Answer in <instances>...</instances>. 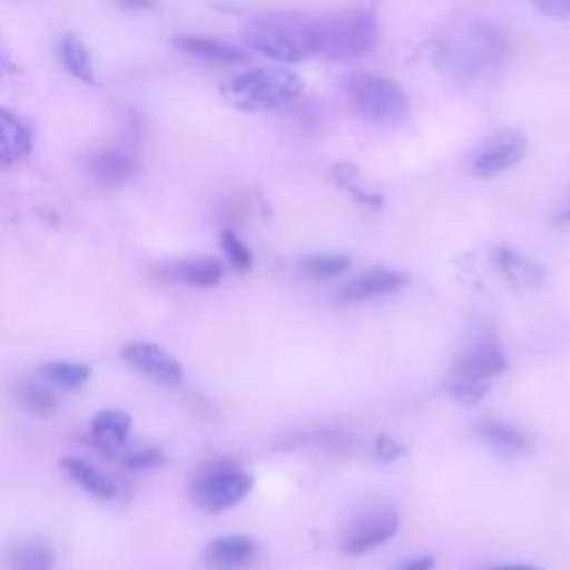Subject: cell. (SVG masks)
<instances>
[{
	"label": "cell",
	"mask_w": 570,
	"mask_h": 570,
	"mask_svg": "<svg viewBox=\"0 0 570 570\" xmlns=\"http://www.w3.org/2000/svg\"><path fill=\"white\" fill-rule=\"evenodd\" d=\"M541 13L552 18H570V0H530Z\"/></svg>",
	"instance_id": "f546056e"
},
{
	"label": "cell",
	"mask_w": 570,
	"mask_h": 570,
	"mask_svg": "<svg viewBox=\"0 0 570 570\" xmlns=\"http://www.w3.org/2000/svg\"><path fill=\"white\" fill-rule=\"evenodd\" d=\"M407 283V276L387 267H372L367 272H361L352 281H347L338 292H336V303L338 305H350L367 298H376L383 294H392L399 287Z\"/></svg>",
	"instance_id": "8fae6325"
},
{
	"label": "cell",
	"mask_w": 570,
	"mask_h": 570,
	"mask_svg": "<svg viewBox=\"0 0 570 570\" xmlns=\"http://www.w3.org/2000/svg\"><path fill=\"white\" fill-rule=\"evenodd\" d=\"M245 42L254 51L281 62H301L314 56L309 18L296 13H265L252 18L245 27Z\"/></svg>",
	"instance_id": "277c9868"
},
{
	"label": "cell",
	"mask_w": 570,
	"mask_h": 570,
	"mask_svg": "<svg viewBox=\"0 0 570 570\" xmlns=\"http://www.w3.org/2000/svg\"><path fill=\"white\" fill-rule=\"evenodd\" d=\"M314 56L356 60L367 56L379 40V24L370 9L352 7L325 16H309Z\"/></svg>",
	"instance_id": "7a4b0ae2"
},
{
	"label": "cell",
	"mask_w": 570,
	"mask_h": 570,
	"mask_svg": "<svg viewBox=\"0 0 570 570\" xmlns=\"http://www.w3.org/2000/svg\"><path fill=\"white\" fill-rule=\"evenodd\" d=\"M505 367H508V361L499 343L494 341V336L490 332H481V334H474L472 341L459 352L452 365V372L470 379L490 381L492 376L501 374Z\"/></svg>",
	"instance_id": "9c48e42d"
},
{
	"label": "cell",
	"mask_w": 570,
	"mask_h": 570,
	"mask_svg": "<svg viewBox=\"0 0 570 570\" xmlns=\"http://www.w3.org/2000/svg\"><path fill=\"white\" fill-rule=\"evenodd\" d=\"M209 4L218 11H225V13H240L243 11V4H238L236 0H209Z\"/></svg>",
	"instance_id": "1f68e13d"
},
{
	"label": "cell",
	"mask_w": 570,
	"mask_h": 570,
	"mask_svg": "<svg viewBox=\"0 0 570 570\" xmlns=\"http://www.w3.org/2000/svg\"><path fill=\"white\" fill-rule=\"evenodd\" d=\"M176 278L194 287H214L223 278V265L212 256H196L174 265Z\"/></svg>",
	"instance_id": "d6986e66"
},
{
	"label": "cell",
	"mask_w": 570,
	"mask_h": 570,
	"mask_svg": "<svg viewBox=\"0 0 570 570\" xmlns=\"http://www.w3.org/2000/svg\"><path fill=\"white\" fill-rule=\"evenodd\" d=\"M528 151V136L519 129H503L490 136L472 160V169L481 178H492L514 167Z\"/></svg>",
	"instance_id": "52a82bcc"
},
{
	"label": "cell",
	"mask_w": 570,
	"mask_h": 570,
	"mask_svg": "<svg viewBox=\"0 0 570 570\" xmlns=\"http://www.w3.org/2000/svg\"><path fill=\"white\" fill-rule=\"evenodd\" d=\"M42 376L60 387H80L89 379V367L71 361H51L45 363Z\"/></svg>",
	"instance_id": "d4e9b609"
},
{
	"label": "cell",
	"mask_w": 570,
	"mask_h": 570,
	"mask_svg": "<svg viewBox=\"0 0 570 570\" xmlns=\"http://www.w3.org/2000/svg\"><path fill=\"white\" fill-rule=\"evenodd\" d=\"M122 358L142 376L158 385H176L183 379V370L174 356L154 343H129L122 350Z\"/></svg>",
	"instance_id": "30bf717a"
},
{
	"label": "cell",
	"mask_w": 570,
	"mask_h": 570,
	"mask_svg": "<svg viewBox=\"0 0 570 570\" xmlns=\"http://www.w3.org/2000/svg\"><path fill=\"white\" fill-rule=\"evenodd\" d=\"M60 56H62V65L67 67V71L73 78H78L85 85H98L91 51L87 49V45L82 42V38L78 33H67L62 38Z\"/></svg>",
	"instance_id": "e0dca14e"
},
{
	"label": "cell",
	"mask_w": 570,
	"mask_h": 570,
	"mask_svg": "<svg viewBox=\"0 0 570 570\" xmlns=\"http://www.w3.org/2000/svg\"><path fill=\"white\" fill-rule=\"evenodd\" d=\"M163 463V452L151 448V450H140V452H134L125 459V465L131 468V470H147V468H156Z\"/></svg>",
	"instance_id": "f1b7e54d"
},
{
	"label": "cell",
	"mask_w": 570,
	"mask_h": 570,
	"mask_svg": "<svg viewBox=\"0 0 570 570\" xmlns=\"http://www.w3.org/2000/svg\"><path fill=\"white\" fill-rule=\"evenodd\" d=\"M7 568L9 570H51L53 552L49 546L40 541L18 543L7 552Z\"/></svg>",
	"instance_id": "44dd1931"
},
{
	"label": "cell",
	"mask_w": 570,
	"mask_h": 570,
	"mask_svg": "<svg viewBox=\"0 0 570 570\" xmlns=\"http://www.w3.org/2000/svg\"><path fill=\"white\" fill-rule=\"evenodd\" d=\"M374 448H376L379 461H383V463H390V461L403 456V452H405V448L394 436H390V434H379Z\"/></svg>",
	"instance_id": "83f0119b"
},
{
	"label": "cell",
	"mask_w": 570,
	"mask_h": 570,
	"mask_svg": "<svg viewBox=\"0 0 570 570\" xmlns=\"http://www.w3.org/2000/svg\"><path fill=\"white\" fill-rule=\"evenodd\" d=\"M60 465H62V470H65L80 488H85L89 494H94V497H98V499H109V497H114V485H111V481H109L102 472H98L91 463H87V461H82V459H76V456H67V459L60 461Z\"/></svg>",
	"instance_id": "ffe728a7"
},
{
	"label": "cell",
	"mask_w": 570,
	"mask_h": 570,
	"mask_svg": "<svg viewBox=\"0 0 570 570\" xmlns=\"http://www.w3.org/2000/svg\"><path fill=\"white\" fill-rule=\"evenodd\" d=\"M87 171L102 185H118L131 180L140 171V163L125 149L102 147L87 156Z\"/></svg>",
	"instance_id": "7c38bea8"
},
{
	"label": "cell",
	"mask_w": 570,
	"mask_h": 570,
	"mask_svg": "<svg viewBox=\"0 0 570 570\" xmlns=\"http://www.w3.org/2000/svg\"><path fill=\"white\" fill-rule=\"evenodd\" d=\"M497 261H499V267L505 274V278L519 287H534L543 281L541 265L514 254L512 249H499Z\"/></svg>",
	"instance_id": "7402d4cb"
},
{
	"label": "cell",
	"mask_w": 570,
	"mask_h": 570,
	"mask_svg": "<svg viewBox=\"0 0 570 570\" xmlns=\"http://www.w3.org/2000/svg\"><path fill=\"white\" fill-rule=\"evenodd\" d=\"M492 570H541V568L525 566V563H512V566H499V568H492Z\"/></svg>",
	"instance_id": "e575fe53"
},
{
	"label": "cell",
	"mask_w": 570,
	"mask_h": 570,
	"mask_svg": "<svg viewBox=\"0 0 570 570\" xmlns=\"http://www.w3.org/2000/svg\"><path fill=\"white\" fill-rule=\"evenodd\" d=\"M256 541L245 534H227L209 541L205 548V561L218 570H238L252 563L256 557Z\"/></svg>",
	"instance_id": "4fadbf2b"
},
{
	"label": "cell",
	"mask_w": 570,
	"mask_h": 570,
	"mask_svg": "<svg viewBox=\"0 0 570 570\" xmlns=\"http://www.w3.org/2000/svg\"><path fill=\"white\" fill-rule=\"evenodd\" d=\"M20 401H22L24 407H29L36 414H47V412H51L56 407L53 394L47 387L36 385V383L20 385Z\"/></svg>",
	"instance_id": "4316f807"
},
{
	"label": "cell",
	"mask_w": 570,
	"mask_h": 570,
	"mask_svg": "<svg viewBox=\"0 0 570 570\" xmlns=\"http://www.w3.org/2000/svg\"><path fill=\"white\" fill-rule=\"evenodd\" d=\"M303 78L285 67H263L238 73L220 85L223 96L240 111H272L303 94Z\"/></svg>",
	"instance_id": "3957f363"
},
{
	"label": "cell",
	"mask_w": 570,
	"mask_h": 570,
	"mask_svg": "<svg viewBox=\"0 0 570 570\" xmlns=\"http://www.w3.org/2000/svg\"><path fill=\"white\" fill-rule=\"evenodd\" d=\"M399 530V514L392 508H374L358 514L345 532L343 550L347 554H363L385 541Z\"/></svg>",
	"instance_id": "ba28073f"
},
{
	"label": "cell",
	"mask_w": 570,
	"mask_h": 570,
	"mask_svg": "<svg viewBox=\"0 0 570 570\" xmlns=\"http://www.w3.org/2000/svg\"><path fill=\"white\" fill-rule=\"evenodd\" d=\"M171 42L176 49H180L194 58H200L205 62H212V65H238V62L247 60V56L238 47L223 42V40L205 38V36L178 33L171 38Z\"/></svg>",
	"instance_id": "5bb4252c"
},
{
	"label": "cell",
	"mask_w": 570,
	"mask_h": 570,
	"mask_svg": "<svg viewBox=\"0 0 570 570\" xmlns=\"http://www.w3.org/2000/svg\"><path fill=\"white\" fill-rule=\"evenodd\" d=\"M510 33L485 20H468L434 38V62L459 80H476L503 67Z\"/></svg>",
	"instance_id": "6da1fadb"
},
{
	"label": "cell",
	"mask_w": 570,
	"mask_h": 570,
	"mask_svg": "<svg viewBox=\"0 0 570 570\" xmlns=\"http://www.w3.org/2000/svg\"><path fill=\"white\" fill-rule=\"evenodd\" d=\"M432 568H434L432 557H419V559H410L407 563L399 566L396 570H432Z\"/></svg>",
	"instance_id": "4dcf8cb0"
},
{
	"label": "cell",
	"mask_w": 570,
	"mask_h": 570,
	"mask_svg": "<svg viewBox=\"0 0 570 570\" xmlns=\"http://www.w3.org/2000/svg\"><path fill=\"white\" fill-rule=\"evenodd\" d=\"M296 265L305 276L330 278L343 274L350 267V258L345 254H305Z\"/></svg>",
	"instance_id": "603a6c76"
},
{
	"label": "cell",
	"mask_w": 570,
	"mask_h": 570,
	"mask_svg": "<svg viewBox=\"0 0 570 570\" xmlns=\"http://www.w3.org/2000/svg\"><path fill=\"white\" fill-rule=\"evenodd\" d=\"M252 474L232 459H216L205 463L191 479L189 492L205 512H220L236 505L252 490Z\"/></svg>",
	"instance_id": "8992f818"
},
{
	"label": "cell",
	"mask_w": 570,
	"mask_h": 570,
	"mask_svg": "<svg viewBox=\"0 0 570 570\" xmlns=\"http://www.w3.org/2000/svg\"><path fill=\"white\" fill-rule=\"evenodd\" d=\"M561 218H563V220H570V209H568V212H566Z\"/></svg>",
	"instance_id": "d590c367"
},
{
	"label": "cell",
	"mask_w": 570,
	"mask_h": 570,
	"mask_svg": "<svg viewBox=\"0 0 570 570\" xmlns=\"http://www.w3.org/2000/svg\"><path fill=\"white\" fill-rule=\"evenodd\" d=\"M31 151V131L9 109L0 107V167H11Z\"/></svg>",
	"instance_id": "9a60e30c"
},
{
	"label": "cell",
	"mask_w": 570,
	"mask_h": 570,
	"mask_svg": "<svg viewBox=\"0 0 570 570\" xmlns=\"http://www.w3.org/2000/svg\"><path fill=\"white\" fill-rule=\"evenodd\" d=\"M479 436L499 454H521L528 448V439L523 432H519L517 428L497 421V419H485L476 425Z\"/></svg>",
	"instance_id": "ac0fdd59"
},
{
	"label": "cell",
	"mask_w": 570,
	"mask_h": 570,
	"mask_svg": "<svg viewBox=\"0 0 570 570\" xmlns=\"http://www.w3.org/2000/svg\"><path fill=\"white\" fill-rule=\"evenodd\" d=\"M131 428V419L122 410H102L91 421V441L96 448L111 452L125 443Z\"/></svg>",
	"instance_id": "2e32d148"
},
{
	"label": "cell",
	"mask_w": 570,
	"mask_h": 570,
	"mask_svg": "<svg viewBox=\"0 0 570 570\" xmlns=\"http://www.w3.org/2000/svg\"><path fill=\"white\" fill-rule=\"evenodd\" d=\"M118 4H122L125 9H151L156 0H118Z\"/></svg>",
	"instance_id": "d6a6232c"
},
{
	"label": "cell",
	"mask_w": 570,
	"mask_h": 570,
	"mask_svg": "<svg viewBox=\"0 0 570 570\" xmlns=\"http://www.w3.org/2000/svg\"><path fill=\"white\" fill-rule=\"evenodd\" d=\"M445 392L461 405H474L490 392V381L470 379V376L450 372V376L445 379Z\"/></svg>",
	"instance_id": "cb8c5ba5"
},
{
	"label": "cell",
	"mask_w": 570,
	"mask_h": 570,
	"mask_svg": "<svg viewBox=\"0 0 570 570\" xmlns=\"http://www.w3.org/2000/svg\"><path fill=\"white\" fill-rule=\"evenodd\" d=\"M220 247L225 249L229 263L238 272H249L252 269V252L247 249V245L232 229L220 232Z\"/></svg>",
	"instance_id": "484cf974"
},
{
	"label": "cell",
	"mask_w": 570,
	"mask_h": 570,
	"mask_svg": "<svg viewBox=\"0 0 570 570\" xmlns=\"http://www.w3.org/2000/svg\"><path fill=\"white\" fill-rule=\"evenodd\" d=\"M16 67H13V62H11V58H9V53L2 49V45H0V73L2 71H13Z\"/></svg>",
	"instance_id": "836d02e7"
},
{
	"label": "cell",
	"mask_w": 570,
	"mask_h": 570,
	"mask_svg": "<svg viewBox=\"0 0 570 570\" xmlns=\"http://www.w3.org/2000/svg\"><path fill=\"white\" fill-rule=\"evenodd\" d=\"M345 98L352 111L374 125L401 122L407 114V98L403 89L379 73L354 71L345 78Z\"/></svg>",
	"instance_id": "5b68a950"
}]
</instances>
